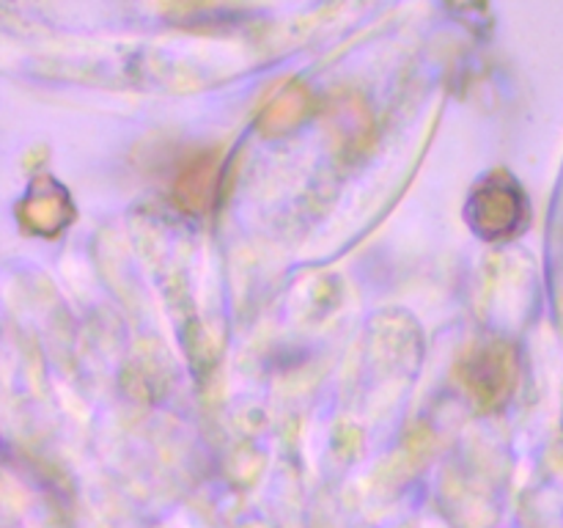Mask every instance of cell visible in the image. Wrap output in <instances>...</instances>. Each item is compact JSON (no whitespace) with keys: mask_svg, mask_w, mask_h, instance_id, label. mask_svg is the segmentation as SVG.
I'll return each instance as SVG.
<instances>
[]
</instances>
